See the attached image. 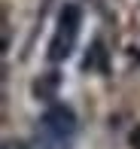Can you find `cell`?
Here are the masks:
<instances>
[{"label": "cell", "mask_w": 140, "mask_h": 149, "mask_svg": "<svg viewBox=\"0 0 140 149\" xmlns=\"http://www.w3.org/2000/svg\"><path fill=\"white\" fill-rule=\"evenodd\" d=\"M79 137V119L67 104H52L37 119L28 149H73Z\"/></svg>", "instance_id": "1"}, {"label": "cell", "mask_w": 140, "mask_h": 149, "mask_svg": "<svg viewBox=\"0 0 140 149\" xmlns=\"http://www.w3.org/2000/svg\"><path fill=\"white\" fill-rule=\"evenodd\" d=\"M3 149H28V146H24V143H15V140H6Z\"/></svg>", "instance_id": "4"}, {"label": "cell", "mask_w": 140, "mask_h": 149, "mask_svg": "<svg viewBox=\"0 0 140 149\" xmlns=\"http://www.w3.org/2000/svg\"><path fill=\"white\" fill-rule=\"evenodd\" d=\"M82 70H88V73H104L107 70V49H104V40L98 37L95 43H91V49L85 52V58H82Z\"/></svg>", "instance_id": "3"}, {"label": "cell", "mask_w": 140, "mask_h": 149, "mask_svg": "<svg viewBox=\"0 0 140 149\" xmlns=\"http://www.w3.org/2000/svg\"><path fill=\"white\" fill-rule=\"evenodd\" d=\"M82 6L79 3H64L58 9V18H55V31H52V40H49V52L46 58L52 64H61L67 61L73 52H76V43H79V31H82Z\"/></svg>", "instance_id": "2"}]
</instances>
